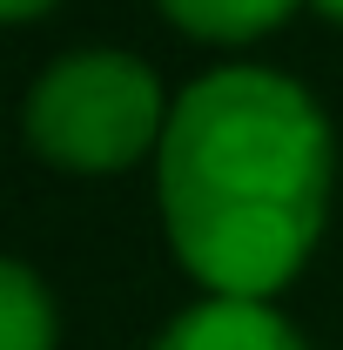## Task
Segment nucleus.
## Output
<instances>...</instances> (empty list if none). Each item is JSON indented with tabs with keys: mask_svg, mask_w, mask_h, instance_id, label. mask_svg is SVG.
I'll return each mask as SVG.
<instances>
[{
	"mask_svg": "<svg viewBox=\"0 0 343 350\" xmlns=\"http://www.w3.org/2000/svg\"><path fill=\"white\" fill-rule=\"evenodd\" d=\"M316 7H323V14H330V21H343V0H316Z\"/></svg>",
	"mask_w": 343,
	"mask_h": 350,
	"instance_id": "nucleus-7",
	"label": "nucleus"
},
{
	"mask_svg": "<svg viewBox=\"0 0 343 350\" xmlns=\"http://www.w3.org/2000/svg\"><path fill=\"white\" fill-rule=\"evenodd\" d=\"M47 7H54V0H0V21H34Z\"/></svg>",
	"mask_w": 343,
	"mask_h": 350,
	"instance_id": "nucleus-6",
	"label": "nucleus"
},
{
	"mask_svg": "<svg viewBox=\"0 0 343 350\" xmlns=\"http://www.w3.org/2000/svg\"><path fill=\"white\" fill-rule=\"evenodd\" d=\"M330 196V129L303 88L229 68L195 81L162 129L175 256L215 297L262 304L310 256Z\"/></svg>",
	"mask_w": 343,
	"mask_h": 350,
	"instance_id": "nucleus-1",
	"label": "nucleus"
},
{
	"mask_svg": "<svg viewBox=\"0 0 343 350\" xmlns=\"http://www.w3.org/2000/svg\"><path fill=\"white\" fill-rule=\"evenodd\" d=\"M162 122L148 68L128 54H74L47 68L27 101V142L61 169H122L135 162Z\"/></svg>",
	"mask_w": 343,
	"mask_h": 350,
	"instance_id": "nucleus-2",
	"label": "nucleus"
},
{
	"mask_svg": "<svg viewBox=\"0 0 343 350\" xmlns=\"http://www.w3.org/2000/svg\"><path fill=\"white\" fill-rule=\"evenodd\" d=\"M54 344V310L41 283L14 262H0V350H47Z\"/></svg>",
	"mask_w": 343,
	"mask_h": 350,
	"instance_id": "nucleus-5",
	"label": "nucleus"
},
{
	"mask_svg": "<svg viewBox=\"0 0 343 350\" xmlns=\"http://www.w3.org/2000/svg\"><path fill=\"white\" fill-rule=\"evenodd\" d=\"M175 27L202 34V41H249L262 27H276L297 0H162Z\"/></svg>",
	"mask_w": 343,
	"mask_h": 350,
	"instance_id": "nucleus-4",
	"label": "nucleus"
},
{
	"mask_svg": "<svg viewBox=\"0 0 343 350\" xmlns=\"http://www.w3.org/2000/svg\"><path fill=\"white\" fill-rule=\"evenodd\" d=\"M155 350H303V344L290 337V323L276 310L215 297V304H195L189 317H175Z\"/></svg>",
	"mask_w": 343,
	"mask_h": 350,
	"instance_id": "nucleus-3",
	"label": "nucleus"
}]
</instances>
